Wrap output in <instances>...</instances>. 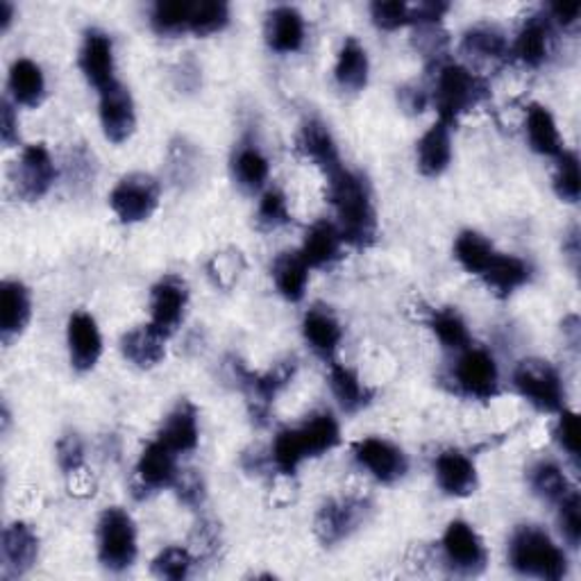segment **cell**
<instances>
[{"label":"cell","instance_id":"cell-45","mask_svg":"<svg viewBox=\"0 0 581 581\" xmlns=\"http://www.w3.org/2000/svg\"><path fill=\"white\" fill-rule=\"evenodd\" d=\"M196 559L187 548H166L161 550L155 561H152V574L159 579H170V581H183L191 574Z\"/></svg>","mask_w":581,"mask_h":581},{"label":"cell","instance_id":"cell-25","mask_svg":"<svg viewBox=\"0 0 581 581\" xmlns=\"http://www.w3.org/2000/svg\"><path fill=\"white\" fill-rule=\"evenodd\" d=\"M166 338L155 325H139L121 338L124 357L137 368H155L166 357Z\"/></svg>","mask_w":581,"mask_h":581},{"label":"cell","instance_id":"cell-53","mask_svg":"<svg viewBox=\"0 0 581 581\" xmlns=\"http://www.w3.org/2000/svg\"><path fill=\"white\" fill-rule=\"evenodd\" d=\"M0 137H3V144L8 148L19 144V116L14 114L12 102L3 100V111H0Z\"/></svg>","mask_w":581,"mask_h":581},{"label":"cell","instance_id":"cell-31","mask_svg":"<svg viewBox=\"0 0 581 581\" xmlns=\"http://www.w3.org/2000/svg\"><path fill=\"white\" fill-rule=\"evenodd\" d=\"M329 386L345 414H357L371 404L373 391L362 382L357 371L332 360L329 362Z\"/></svg>","mask_w":581,"mask_h":581},{"label":"cell","instance_id":"cell-30","mask_svg":"<svg viewBox=\"0 0 581 581\" xmlns=\"http://www.w3.org/2000/svg\"><path fill=\"white\" fill-rule=\"evenodd\" d=\"M341 246L338 227L329 220H318L307 229L301 255L309 268H325L341 259Z\"/></svg>","mask_w":581,"mask_h":581},{"label":"cell","instance_id":"cell-52","mask_svg":"<svg viewBox=\"0 0 581 581\" xmlns=\"http://www.w3.org/2000/svg\"><path fill=\"white\" fill-rule=\"evenodd\" d=\"M173 489H178L180 500L185 504H189V506H198L205 500L203 480L194 471H187V473L180 471V477H178V482H176V486H173Z\"/></svg>","mask_w":581,"mask_h":581},{"label":"cell","instance_id":"cell-54","mask_svg":"<svg viewBox=\"0 0 581 581\" xmlns=\"http://www.w3.org/2000/svg\"><path fill=\"white\" fill-rule=\"evenodd\" d=\"M397 100H400V107L404 111L421 114V111H425V107L430 102V96L421 87H402V89H397Z\"/></svg>","mask_w":581,"mask_h":581},{"label":"cell","instance_id":"cell-26","mask_svg":"<svg viewBox=\"0 0 581 581\" xmlns=\"http://www.w3.org/2000/svg\"><path fill=\"white\" fill-rule=\"evenodd\" d=\"M418 170L425 178H439L447 170L452 161V128L443 121H436L416 146Z\"/></svg>","mask_w":581,"mask_h":581},{"label":"cell","instance_id":"cell-19","mask_svg":"<svg viewBox=\"0 0 581 581\" xmlns=\"http://www.w3.org/2000/svg\"><path fill=\"white\" fill-rule=\"evenodd\" d=\"M67 341H69L71 366L78 373H87L98 364V360L102 355V336H100L98 323L91 314L76 312L69 318Z\"/></svg>","mask_w":581,"mask_h":581},{"label":"cell","instance_id":"cell-17","mask_svg":"<svg viewBox=\"0 0 581 581\" xmlns=\"http://www.w3.org/2000/svg\"><path fill=\"white\" fill-rule=\"evenodd\" d=\"M180 477L178 469V454L168 450L161 441H152L146 445V450L139 456L137 463V480L139 486L148 491H161L176 486Z\"/></svg>","mask_w":581,"mask_h":581},{"label":"cell","instance_id":"cell-18","mask_svg":"<svg viewBox=\"0 0 581 581\" xmlns=\"http://www.w3.org/2000/svg\"><path fill=\"white\" fill-rule=\"evenodd\" d=\"M3 579H19L35 565L39 557V536L26 522H12L3 532Z\"/></svg>","mask_w":581,"mask_h":581},{"label":"cell","instance_id":"cell-39","mask_svg":"<svg viewBox=\"0 0 581 581\" xmlns=\"http://www.w3.org/2000/svg\"><path fill=\"white\" fill-rule=\"evenodd\" d=\"M461 48L469 55L480 57V60H506L511 55V46L502 30L495 26H475L463 35Z\"/></svg>","mask_w":581,"mask_h":581},{"label":"cell","instance_id":"cell-24","mask_svg":"<svg viewBox=\"0 0 581 581\" xmlns=\"http://www.w3.org/2000/svg\"><path fill=\"white\" fill-rule=\"evenodd\" d=\"M298 150L323 170L325 178L343 166L329 128L318 119H309L303 124L298 135Z\"/></svg>","mask_w":581,"mask_h":581},{"label":"cell","instance_id":"cell-28","mask_svg":"<svg viewBox=\"0 0 581 581\" xmlns=\"http://www.w3.org/2000/svg\"><path fill=\"white\" fill-rule=\"evenodd\" d=\"M371 73V62L366 48L355 39L347 37L338 50L336 67H334V80L343 91L357 93L366 89Z\"/></svg>","mask_w":581,"mask_h":581},{"label":"cell","instance_id":"cell-32","mask_svg":"<svg viewBox=\"0 0 581 581\" xmlns=\"http://www.w3.org/2000/svg\"><path fill=\"white\" fill-rule=\"evenodd\" d=\"M273 279L279 296L288 303H301L305 298L309 266L303 259L301 250H286L277 255V259L273 262Z\"/></svg>","mask_w":581,"mask_h":581},{"label":"cell","instance_id":"cell-20","mask_svg":"<svg viewBox=\"0 0 581 581\" xmlns=\"http://www.w3.org/2000/svg\"><path fill=\"white\" fill-rule=\"evenodd\" d=\"M32 316L30 290L19 279H6L0 284V338L10 345L23 334Z\"/></svg>","mask_w":581,"mask_h":581},{"label":"cell","instance_id":"cell-42","mask_svg":"<svg viewBox=\"0 0 581 581\" xmlns=\"http://www.w3.org/2000/svg\"><path fill=\"white\" fill-rule=\"evenodd\" d=\"M305 452L298 439L296 427H284L277 432L273 447H270V461L273 466L282 473V475H296V471L301 469V463L305 461Z\"/></svg>","mask_w":581,"mask_h":581},{"label":"cell","instance_id":"cell-7","mask_svg":"<svg viewBox=\"0 0 581 581\" xmlns=\"http://www.w3.org/2000/svg\"><path fill=\"white\" fill-rule=\"evenodd\" d=\"M161 185L148 173H130L121 178L119 185L109 194V207L119 216L121 223H141L148 220L159 207Z\"/></svg>","mask_w":581,"mask_h":581},{"label":"cell","instance_id":"cell-47","mask_svg":"<svg viewBox=\"0 0 581 581\" xmlns=\"http://www.w3.org/2000/svg\"><path fill=\"white\" fill-rule=\"evenodd\" d=\"M257 223L264 229H277V227L290 223L286 196L277 187L264 191V196L259 200V209H257Z\"/></svg>","mask_w":581,"mask_h":581},{"label":"cell","instance_id":"cell-56","mask_svg":"<svg viewBox=\"0 0 581 581\" xmlns=\"http://www.w3.org/2000/svg\"><path fill=\"white\" fill-rule=\"evenodd\" d=\"M12 21H14V6L10 0H3V3H0V30L8 32Z\"/></svg>","mask_w":581,"mask_h":581},{"label":"cell","instance_id":"cell-14","mask_svg":"<svg viewBox=\"0 0 581 581\" xmlns=\"http://www.w3.org/2000/svg\"><path fill=\"white\" fill-rule=\"evenodd\" d=\"M57 180L55 161L43 144L26 146L14 166V185L23 200H41Z\"/></svg>","mask_w":581,"mask_h":581},{"label":"cell","instance_id":"cell-13","mask_svg":"<svg viewBox=\"0 0 581 581\" xmlns=\"http://www.w3.org/2000/svg\"><path fill=\"white\" fill-rule=\"evenodd\" d=\"M189 305V286L178 275L161 277L150 290V325L170 336L176 332Z\"/></svg>","mask_w":581,"mask_h":581},{"label":"cell","instance_id":"cell-16","mask_svg":"<svg viewBox=\"0 0 581 581\" xmlns=\"http://www.w3.org/2000/svg\"><path fill=\"white\" fill-rule=\"evenodd\" d=\"M434 473L441 491L450 498H469L480 484L473 459L459 450L441 452L434 461Z\"/></svg>","mask_w":581,"mask_h":581},{"label":"cell","instance_id":"cell-2","mask_svg":"<svg viewBox=\"0 0 581 581\" xmlns=\"http://www.w3.org/2000/svg\"><path fill=\"white\" fill-rule=\"evenodd\" d=\"M509 563L515 572L545 581L568 574V559L548 532L536 525H522L509 541Z\"/></svg>","mask_w":581,"mask_h":581},{"label":"cell","instance_id":"cell-29","mask_svg":"<svg viewBox=\"0 0 581 581\" xmlns=\"http://www.w3.org/2000/svg\"><path fill=\"white\" fill-rule=\"evenodd\" d=\"M480 277L484 279V284L493 290L495 296L509 298L511 294H515L518 288H522L530 282L532 268L525 259H520L515 255L495 253V257L491 259V264L486 266V270Z\"/></svg>","mask_w":581,"mask_h":581},{"label":"cell","instance_id":"cell-43","mask_svg":"<svg viewBox=\"0 0 581 581\" xmlns=\"http://www.w3.org/2000/svg\"><path fill=\"white\" fill-rule=\"evenodd\" d=\"M554 191L563 203H579L581 196V176H579V157L572 150H565L557 157V170H554Z\"/></svg>","mask_w":581,"mask_h":581},{"label":"cell","instance_id":"cell-12","mask_svg":"<svg viewBox=\"0 0 581 581\" xmlns=\"http://www.w3.org/2000/svg\"><path fill=\"white\" fill-rule=\"evenodd\" d=\"M353 452L360 466L382 484H393L410 471V461H406L402 447H397L386 439L380 436L362 439L353 445Z\"/></svg>","mask_w":581,"mask_h":581},{"label":"cell","instance_id":"cell-3","mask_svg":"<svg viewBox=\"0 0 581 581\" xmlns=\"http://www.w3.org/2000/svg\"><path fill=\"white\" fill-rule=\"evenodd\" d=\"M436 73L439 76H436L434 102L439 109V121L454 128L461 114L471 111L489 96V85L471 69L454 62L441 65Z\"/></svg>","mask_w":581,"mask_h":581},{"label":"cell","instance_id":"cell-55","mask_svg":"<svg viewBox=\"0 0 581 581\" xmlns=\"http://www.w3.org/2000/svg\"><path fill=\"white\" fill-rule=\"evenodd\" d=\"M581 14V6L579 3H557L550 8V21H557L561 28H572L577 26Z\"/></svg>","mask_w":581,"mask_h":581},{"label":"cell","instance_id":"cell-50","mask_svg":"<svg viewBox=\"0 0 581 581\" xmlns=\"http://www.w3.org/2000/svg\"><path fill=\"white\" fill-rule=\"evenodd\" d=\"M57 466L65 475H73L85 466V443L78 434H67L57 441Z\"/></svg>","mask_w":581,"mask_h":581},{"label":"cell","instance_id":"cell-8","mask_svg":"<svg viewBox=\"0 0 581 581\" xmlns=\"http://www.w3.org/2000/svg\"><path fill=\"white\" fill-rule=\"evenodd\" d=\"M454 384L459 393L473 400H493L500 393V371L493 355L484 347L469 345L454 364Z\"/></svg>","mask_w":581,"mask_h":581},{"label":"cell","instance_id":"cell-51","mask_svg":"<svg viewBox=\"0 0 581 581\" xmlns=\"http://www.w3.org/2000/svg\"><path fill=\"white\" fill-rule=\"evenodd\" d=\"M416 46L427 57V60L436 62V69H439L441 67L439 60L447 50V32L441 30V26H421L418 35H416Z\"/></svg>","mask_w":581,"mask_h":581},{"label":"cell","instance_id":"cell-6","mask_svg":"<svg viewBox=\"0 0 581 581\" xmlns=\"http://www.w3.org/2000/svg\"><path fill=\"white\" fill-rule=\"evenodd\" d=\"M368 513H371V502L366 498L347 495V498L327 500L316 513V522H314L316 539L325 548H334L347 536H353L368 520Z\"/></svg>","mask_w":581,"mask_h":581},{"label":"cell","instance_id":"cell-38","mask_svg":"<svg viewBox=\"0 0 581 581\" xmlns=\"http://www.w3.org/2000/svg\"><path fill=\"white\" fill-rule=\"evenodd\" d=\"M430 327L434 332V336L441 341V345L445 351L452 353H461L466 351L471 345V332L463 316L454 309V307H443L432 312L430 316Z\"/></svg>","mask_w":581,"mask_h":581},{"label":"cell","instance_id":"cell-15","mask_svg":"<svg viewBox=\"0 0 581 581\" xmlns=\"http://www.w3.org/2000/svg\"><path fill=\"white\" fill-rule=\"evenodd\" d=\"M78 67L85 76V80L102 91L111 82H116V65H114V43L111 37L102 30H87L80 55H78Z\"/></svg>","mask_w":581,"mask_h":581},{"label":"cell","instance_id":"cell-21","mask_svg":"<svg viewBox=\"0 0 581 581\" xmlns=\"http://www.w3.org/2000/svg\"><path fill=\"white\" fill-rule=\"evenodd\" d=\"M552 48V21L543 14L530 17L515 35L511 55L530 69H539L548 62Z\"/></svg>","mask_w":581,"mask_h":581},{"label":"cell","instance_id":"cell-49","mask_svg":"<svg viewBox=\"0 0 581 581\" xmlns=\"http://www.w3.org/2000/svg\"><path fill=\"white\" fill-rule=\"evenodd\" d=\"M554 439L561 445V450H565L568 456L577 463L579 452H581V427H579V416L574 412H570V410L559 412Z\"/></svg>","mask_w":581,"mask_h":581},{"label":"cell","instance_id":"cell-46","mask_svg":"<svg viewBox=\"0 0 581 581\" xmlns=\"http://www.w3.org/2000/svg\"><path fill=\"white\" fill-rule=\"evenodd\" d=\"M371 19L380 30L393 32L406 26H414V6H406L402 0H386V3L371 6Z\"/></svg>","mask_w":581,"mask_h":581},{"label":"cell","instance_id":"cell-34","mask_svg":"<svg viewBox=\"0 0 581 581\" xmlns=\"http://www.w3.org/2000/svg\"><path fill=\"white\" fill-rule=\"evenodd\" d=\"M232 176H235L237 185L248 194L264 189L270 176V166L264 152L257 148V144L253 141L239 144L235 155H232Z\"/></svg>","mask_w":581,"mask_h":581},{"label":"cell","instance_id":"cell-41","mask_svg":"<svg viewBox=\"0 0 581 581\" xmlns=\"http://www.w3.org/2000/svg\"><path fill=\"white\" fill-rule=\"evenodd\" d=\"M191 10L194 3H185V0H170V3L161 0L150 12V26L161 37H178L183 32H189Z\"/></svg>","mask_w":581,"mask_h":581},{"label":"cell","instance_id":"cell-10","mask_svg":"<svg viewBox=\"0 0 581 581\" xmlns=\"http://www.w3.org/2000/svg\"><path fill=\"white\" fill-rule=\"evenodd\" d=\"M445 563L459 574H480L486 568L489 552L480 534L466 520H452L441 539Z\"/></svg>","mask_w":581,"mask_h":581},{"label":"cell","instance_id":"cell-40","mask_svg":"<svg viewBox=\"0 0 581 581\" xmlns=\"http://www.w3.org/2000/svg\"><path fill=\"white\" fill-rule=\"evenodd\" d=\"M530 486L532 491L552 504H559L572 489L563 471L557 466L554 461H539L530 471Z\"/></svg>","mask_w":581,"mask_h":581},{"label":"cell","instance_id":"cell-27","mask_svg":"<svg viewBox=\"0 0 581 581\" xmlns=\"http://www.w3.org/2000/svg\"><path fill=\"white\" fill-rule=\"evenodd\" d=\"M303 334L318 357H323L325 362L334 360L343 338V329L336 316L327 307H312L305 314Z\"/></svg>","mask_w":581,"mask_h":581},{"label":"cell","instance_id":"cell-4","mask_svg":"<svg viewBox=\"0 0 581 581\" xmlns=\"http://www.w3.org/2000/svg\"><path fill=\"white\" fill-rule=\"evenodd\" d=\"M139 554L132 515L121 506H109L98 520V559L111 572L135 565Z\"/></svg>","mask_w":581,"mask_h":581},{"label":"cell","instance_id":"cell-11","mask_svg":"<svg viewBox=\"0 0 581 581\" xmlns=\"http://www.w3.org/2000/svg\"><path fill=\"white\" fill-rule=\"evenodd\" d=\"M98 114L100 126L111 144H124L135 135L137 128V111L132 93L119 80L98 91Z\"/></svg>","mask_w":581,"mask_h":581},{"label":"cell","instance_id":"cell-36","mask_svg":"<svg viewBox=\"0 0 581 581\" xmlns=\"http://www.w3.org/2000/svg\"><path fill=\"white\" fill-rule=\"evenodd\" d=\"M8 87L14 102L23 107H39L46 96V78L39 65L28 60V57H21L10 67Z\"/></svg>","mask_w":581,"mask_h":581},{"label":"cell","instance_id":"cell-33","mask_svg":"<svg viewBox=\"0 0 581 581\" xmlns=\"http://www.w3.org/2000/svg\"><path fill=\"white\" fill-rule=\"evenodd\" d=\"M525 132L530 148L543 157H559L563 152V141L557 128L552 111L545 105L532 102L525 116Z\"/></svg>","mask_w":581,"mask_h":581},{"label":"cell","instance_id":"cell-1","mask_svg":"<svg viewBox=\"0 0 581 581\" xmlns=\"http://www.w3.org/2000/svg\"><path fill=\"white\" fill-rule=\"evenodd\" d=\"M327 198L336 211L343 244L371 248L377 239V214L368 183L360 173L341 166L327 176Z\"/></svg>","mask_w":581,"mask_h":581},{"label":"cell","instance_id":"cell-5","mask_svg":"<svg viewBox=\"0 0 581 581\" xmlns=\"http://www.w3.org/2000/svg\"><path fill=\"white\" fill-rule=\"evenodd\" d=\"M513 386L543 414H559L565 410L563 380L545 360H522L513 371Z\"/></svg>","mask_w":581,"mask_h":581},{"label":"cell","instance_id":"cell-44","mask_svg":"<svg viewBox=\"0 0 581 581\" xmlns=\"http://www.w3.org/2000/svg\"><path fill=\"white\" fill-rule=\"evenodd\" d=\"M227 23H229V8L220 3V0H200V3H194L189 32L198 37H209L220 32Z\"/></svg>","mask_w":581,"mask_h":581},{"label":"cell","instance_id":"cell-9","mask_svg":"<svg viewBox=\"0 0 581 581\" xmlns=\"http://www.w3.org/2000/svg\"><path fill=\"white\" fill-rule=\"evenodd\" d=\"M232 371H235V377H237L242 391L248 397L250 416L259 425H264L266 418H268L270 404L275 402L277 393L290 382V377H294L296 362H282V364H277L273 371H268L264 375H257V373L248 371L242 362L232 364Z\"/></svg>","mask_w":581,"mask_h":581},{"label":"cell","instance_id":"cell-35","mask_svg":"<svg viewBox=\"0 0 581 581\" xmlns=\"http://www.w3.org/2000/svg\"><path fill=\"white\" fill-rule=\"evenodd\" d=\"M296 432L307 459L321 456L341 443L338 421L329 412L312 414L301 427H296Z\"/></svg>","mask_w":581,"mask_h":581},{"label":"cell","instance_id":"cell-37","mask_svg":"<svg viewBox=\"0 0 581 581\" xmlns=\"http://www.w3.org/2000/svg\"><path fill=\"white\" fill-rule=\"evenodd\" d=\"M495 253H498L495 246L475 229L461 232V235L454 242L456 262L463 266V270L471 273V275H477V277L486 270V266L491 264Z\"/></svg>","mask_w":581,"mask_h":581},{"label":"cell","instance_id":"cell-22","mask_svg":"<svg viewBox=\"0 0 581 581\" xmlns=\"http://www.w3.org/2000/svg\"><path fill=\"white\" fill-rule=\"evenodd\" d=\"M157 441H161L168 450H173L176 454H187L198 447V441H200L198 412L189 400H183L176 410L164 418Z\"/></svg>","mask_w":581,"mask_h":581},{"label":"cell","instance_id":"cell-48","mask_svg":"<svg viewBox=\"0 0 581 581\" xmlns=\"http://www.w3.org/2000/svg\"><path fill=\"white\" fill-rule=\"evenodd\" d=\"M559 528L568 545L581 543V498L574 489L559 502Z\"/></svg>","mask_w":581,"mask_h":581},{"label":"cell","instance_id":"cell-23","mask_svg":"<svg viewBox=\"0 0 581 581\" xmlns=\"http://www.w3.org/2000/svg\"><path fill=\"white\" fill-rule=\"evenodd\" d=\"M264 35L270 50L279 55L298 52L305 43V19L296 8L290 6L273 8L266 17Z\"/></svg>","mask_w":581,"mask_h":581}]
</instances>
